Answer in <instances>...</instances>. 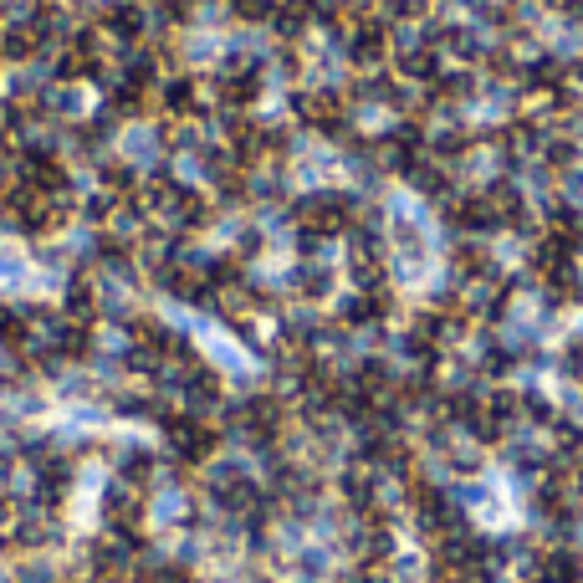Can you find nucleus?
I'll return each instance as SVG.
<instances>
[{
	"label": "nucleus",
	"mask_w": 583,
	"mask_h": 583,
	"mask_svg": "<svg viewBox=\"0 0 583 583\" xmlns=\"http://www.w3.org/2000/svg\"><path fill=\"white\" fill-rule=\"evenodd\" d=\"M538 159L553 174H573V170H578V159H583V149H578V139H568V133H548L542 149H538Z\"/></svg>",
	"instance_id": "obj_1"
}]
</instances>
